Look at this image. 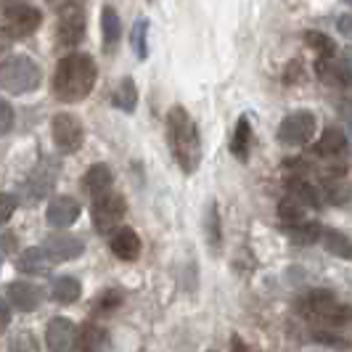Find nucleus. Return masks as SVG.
<instances>
[{
	"mask_svg": "<svg viewBox=\"0 0 352 352\" xmlns=\"http://www.w3.org/2000/svg\"><path fill=\"white\" fill-rule=\"evenodd\" d=\"M111 188V170L106 164H93L82 177V191L88 196H104Z\"/></svg>",
	"mask_w": 352,
	"mask_h": 352,
	"instance_id": "18",
	"label": "nucleus"
},
{
	"mask_svg": "<svg viewBox=\"0 0 352 352\" xmlns=\"http://www.w3.org/2000/svg\"><path fill=\"white\" fill-rule=\"evenodd\" d=\"M45 254L51 257L53 263H67V260H77L82 252H85V241L77 239V236H67V233H58V236H51L45 239Z\"/></svg>",
	"mask_w": 352,
	"mask_h": 352,
	"instance_id": "12",
	"label": "nucleus"
},
{
	"mask_svg": "<svg viewBox=\"0 0 352 352\" xmlns=\"http://www.w3.org/2000/svg\"><path fill=\"white\" fill-rule=\"evenodd\" d=\"M249 141H252V124H249L247 117H241L239 124H236L233 141H230V154L239 162H247L249 159Z\"/></svg>",
	"mask_w": 352,
	"mask_h": 352,
	"instance_id": "25",
	"label": "nucleus"
},
{
	"mask_svg": "<svg viewBox=\"0 0 352 352\" xmlns=\"http://www.w3.org/2000/svg\"><path fill=\"white\" fill-rule=\"evenodd\" d=\"M14 210H16V199L8 194H0V226L8 223V217L14 214Z\"/></svg>",
	"mask_w": 352,
	"mask_h": 352,
	"instance_id": "36",
	"label": "nucleus"
},
{
	"mask_svg": "<svg viewBox=\"0 0 352 352\" xmlns=\"http://www.w3.org/2000/svg\"><path fill=\"white\" fill-rule=\"evenodd\" d=\"M342 61H344V64H347V69L352 72V48H344V51H342Z\"/></svg>",
	"mask_w": 352,
	"mask_h": 352,
	"instance_id": "42",
	"label": "nucleus"
},
{
	"mask_svg": "<svg viewBox=\"0 0 352 352\" xmlns=\"http://www.w3.org/2000/svg\"><path fill=\"white\" fill-rule=\"evenodd\" d=\"M347 135H344V130L342 127H326L323 130V135H320V141L316 143V148H313V154L318 157H342L344 151H347Z\"/></svg>",
	"mask_w": 352,
	"mask_h": 352,
	"instance_id": "17",
	"label": "nucleus"
},
{
	"mask_svg": "<svg viewBox=\"0 0 352 352\" xmlns=\"http://www.w3.org/2000/svg\"><path fill=\"white\" fill-rule=\"evenodd\" d=\"M8 320H11V313H8V307H6V302L0 300V331H6V326H8Z\"/></svg>",
	"mask_w": 352,
	"mask_h": 352,
	"instance_id": "40",
	"label": "nucleus"
},
{
	"mask_svg": "<svg viewBox=\"0 0 352 352\" xmlns=\"http://www.w3.org/2000/svg\"><path fill=\"white\" fill-rule=\"evenodd\" d=\"M80 294H82V286H80L77 278H72V276H61V278H56L51 286V297L56 302H61V305L77 302Z\"/></svg>",
	"mask_w": 352,
	"mask_h": 352,
	"instance_id": "23",
	"label": "nucleus"
},
{
	"mask_svg": "<svg viewBox=\"0 0 352 352\" xmlns=\"http://www.w3.org/2000/svg\"><path fill=\"white\" fill-rule=\"evenodd\" d=\"M11 127H14V109L8 101L0 98V135H6Z\"/></svg>",
	"mask_w": 352,
	"mask_h": 352,
	"instance_id": "35",
	"label": "nucleus"
},
{
	"mask_svg": "<svg viewBox=\"0 0 352 352\" xmlns=\"http://www.w3.org/2000/svg\"><path fill=\"white\" fill-rule=\"evenodd\" d=\"M51 265H53V260L45 254L43 247L27 249V252H21V257L16 260L19 270H21V273H30V276H43V273H48Z\"/></svg>",
	"mask_w": 352,
	"mask_h": 352,
	"instance_id": "19",
	"label": "nucleus"
},
{
	"mask_svg": "<svg viewBox=\"0 0 352 352\" xmlns=\"http://www.w3.org/2000/svg\"><path fill=\"white\" fill-rule=\"evenodd\" d=\"M98 77V67L88 53H69L58 61L53 72V93L58 101L74 104L88 96Z\"/></svg>",
	"mask_w": 352,
	"mask_h": 352,
	"instance_id": "1",
	"label": "nucleus"
},
{
	"mask_svg": "<svg viewBox=\"0 0 352 352\" xmlns=\"http://www.w3.org/2000/svg\"><path fill=\"white\" fill-rule=\"evenodd\" d=\"M51 135L53 143L61 154H74L80 151V146L85 141V130H82V122L80 117H74L69 111H61L51 120Z\"/></svg>",
	"mask_w": 352,
	"mask_h": 352,
	"instance_id": "4",
	"label": "nucleus"
},
{
	"mask_svg": "<svg viewBox=\"0 0 352 352\" xmlns=\"http://www.w3.org/2000/svg\"><path fill=\"white\" fill-rule=\"evenodd\" d=\"M286 188H289V199H294L297 204H302L305 210L307 207H318L320 204V196L318 191L305 180V177H292L289 183H286Z\"/></svg>",
	"mask_w": 352,
	"mask_h": 352,
	"instance_id": "21",
	"label": "nucleus"
},
{
	"mask_svg": "<svg viewBox=\"0 0 352 352\" xmlns=\"http://www.w3.org/2000/svg\"><path fill=\"white\" fill-rule=\"evenodd\" d=\"M80 212H82V207H80L77 199H72V196H56V199H51V204L45 210V220H48L51 228H69L72 223H77Z\"/></svg>",
	"mask_w": 352,
	"mask_h": 352,
	"instance_id": "11",
	"label": "nucleus"
},
{
	"mask_svg": "<svg viewBox=\"0 0 352 352\" xmlns=\"http://www.w3.org/2000/svg\"><path fill=\"white\" fill-rule=\"evenodd\" d=\"M111 101H114L117 109H122V111H127V114H133V111H135V104H138V88H135L133 77H124L122 82L117 85Z\"/></svg>",
	"mask_w": 352,
	"mask_h": 352,
	"instance_id": "26",
	"label": "nucleus"
},
{
	"mask_svg": "<svg viewBox=\"0 0 352 352\" xmlns=\"http://www.w3.org/2000/svg\"><path fill=\"white\" fill-rule=\"evenodd\" d=\"M106 347V331L96 323H85L77 334V350L80 352H101Z\"/></svg>",
	"mask_w": 352,
	"mask_h": 352,
	"instance_id": "22",
	"label": "nucleus"
},
{
	"mask_svg": "<svg viewBox=\"0 0 352 352\" xmlns=\"http://www.w3.org/2000/svg\"><path fill=\"white\" fill-rule=\"evenodd\" d=\"M43 80V72L30 56H11L8 61L0 64V88L21 96L35 90Z\"/></svg>",
	"mask_w": 352,
	"mask_h": 352,
	"instance_id": "3",
	"label": "nucleus"
},
{
	"mask_svg": "<svg viewBox=\"0 0 352 352\" xmlns=\"http://www.w3.org/2000/svg\"><path fill=\"white\" fill-rule=\"evenodd\" d=\"M233 352H252V350H249V347L241 342V339H239V336H236V339H233Z\"/></svg>",
	"mask_w": 352,
	"mask_h": 352,
	"instance_id": "41",
	"label": "nucleus"
},
{
	"mask_svg": "<svg viewBox=\"0 0 352 352\" xmlns=\"http://www.w3.org/2000/svg\"><path fill=\"white\" fill-rule=\"evenodd\" d=\"M45 344L51 352H74L77 350V329L67 318H53L45 326Z\"/></svg>",
	"mask_w": 352,
	"mask_h": 352,
	"instance_id": "10",
	"label": "nucleus"
},
{
	"mask_svg": "<svg viewBox=\"0 0 352 352\" xmlns=\"http://www.w3.org/2000/svg\"><path fill=\"white\" fill-rule=\"evenodd\" d=\"M167 138H170V148L177 167L186 175L196 173L201 164V138H199L196 122L183 106H173L167 111Z\"/></svg>",
	"mask_w": 352,
	"mask_h": 352,
	"instance_id": "2",
	"label": "nucleus"
},
{
	"mask_svg": "<svg viewBox=\"0 0 352 352\" xmlns=\"http://www.w3.org/2000/svg\"><path fill=\"white\" fill-rule=\"evenodd\" d=\"M120 305H122V294L120 292H106V294H101V300H96V310L98 313H111Z\"/></svg>",
	"mask_w": 352,
	"mask_h": 352,
	"instance_id": "34",
	"label": "nucleus"
},
{
	"mask_svg": "<svg viewBox=\"0 0 352 352\" xmlns=\"http://www.w3.org/2000/svg\"><path fill=\"white\" fill-rule=\"evenodd\" d=\"M109 247L114 252V257H120L124 263H130V260H135L138 254H141V239H138V233L133 228H120L114 236H111V241H109Z\"/></svg>",
	"mask_w": 352,
	"mask_h": 352,
	"instance_id": "16",
	"label": "nucleus"
},
{
	"mask_svg": "<svg viewBox=\"0 0 352 352\" xmlns=\"http://www.w3.org/2000/svg\"><path fill=\"white\" fill-rule=\"evenodd\" d=\"M316 72L318 77L323 80V85H329V88H352V72L347 69L344 61L318 58Z\"/></svg>",
	"mask_w": 352,
	"mask_h": 352,
	"instance_id": "14",
	"label": "nucleus"
},
{
	"mask_svg": "<svg viewBox=\"0 0 352 352\" xmlns=\"http://www.w3.org/2000/svg\"><path fill=\"white\" fill-rule=\"evenodd\" d=\"M8 300L21 313H32L43 302V289L30 281H14L8 283Z\"/></svg>",
	"mask_w": 352,
	"mask_h": 352,
	"instance_id": "13",
	"label": "nucleus"
},
{
	"mask_svg": "<svg viewBox=\"0 0 352 352\" xmlns=\"http://www.w3.org/2000/svg\"><path fill=\"white\" fill-rule=\"evenodd\" d=\"M61 19H58V45L74 48L85 37V8L82 6H61Z\"/></svg>",
	"mask_w": 352,
	"mask_h": 352,
	"instance_id": "8",
	"label": "nucleus"
},
{
	"mask_svg": "<svg viewBox=\"0 0 352 352\" xmlns=\"http://www.w3.org/2000/svg\"><path fill=\"white\" fill-rule=\"evenodd\" d=\"M101 32H104L106 48H114V45L120 43V35H122V21H120V14H117L111 6H104V14H101Z\"/></svg>",
	"mask_w": 352,
	"mask_h": 352,
	"instance_id": "24",
	"label": "nucleus"
},
{
	"mask_svg": "<svg viewBox=\"0 0 352 352\" xmlns=\"http://www.w3.org/2000/svg\"><path fill=\"white\" fill-rule=\"evenodd\" d=\"M320 239H323V247L329 254H334V257H342V260H352V239L347 233H342V230H334V228H326L320 233Z\"/></svg>",
	"mask_w": 352,
	"mask_h": 352,
	"instance_id": "20",
	"label": "nucleus"
},
{
	"mask_svg": "<svg viewBox=\"0 0 352 352\" xmlns=\"http://www.w3.org/2000/svg\"><path fill=\"white\" fill-rule=\"evenodd\" d=\"M204 230H207V239H210L212 252H220V244H223V233H220V212H217V204L210 201V207L204 212Z\"/></svg>",
	"mask_w": 352,
	"mask_h": 352,
	"instance_id": "28",
	"label": "nucleus"
},
{
	"mask_svg": "<svg viewBox=\"0 0 352 352\" xmlns=\"http://www.w3.org/2000/svg\"><path fill=\"white\" fill-rule=\"evenodd\" d=\"M283 233L289 236V241H294V244H316L318 239H320V233L323 228L318 226V223H297V226H286Z\"/></svg>",
	"mask_w": 352,
	"mask_h": 352,
	"instance_id": "27",
	"label": "nucleus"
},
{
	"mask_svg": "<svg viewBox=\"0 0 352 352\" xmlns=\"http://www.w3.org/2000/svg\"><path fill=\"white\" fill-rule=\"evenodd\" d=\"M11 352H40V344L32 331H19L11 339Z\"/></svg>",
	"mask_w": 352,
	"mask_h": 352,
	"instance_id": "33",
	"label": "nucleus"
},
{
	"mask_svg": "<svg viewBox=\"0 0 352 352\" xmlns=\"http://www.w3.org/2000/svg\"><path fill=\"white\" fill-rule=\"evenodd\" d=\"M336 305V297L326 289H313V292H305L300 300H297V313L307 320H326V316L331 313V307Z\"/></svg>",
	"mask_w": 352,
	"mask_h": 352,
	"instance_id": "9",
	"label": "nucleus"
},
{
	"mask_svg": "<svg viewBox=\"0 0 352 352\" xmlns=\"http://www.w3.org/2000/svg\"><path fill=\"white\" fill-rule=\"evenodd\" d=\"M318 120L313 111H294L278 124V141L283 146H305L316 135Z\"/></svg>",
	"mask_w": 352,
	"mask_h": 352,
	"instance_id": "5",
	"label": "nucleus"
},
{
	"mask_svg": "<svg viewBox=\"0 0 352 352\" xmlns=\"http://www.w3.org/2000/svg\"><path fill=\"white\" fill-rule=\"evenodd\" d=\"M305 43H307L310 48H316L318 58H331V56H334V51H336L334 43L323 35V32H307V35H305Z\"/></svg>",
	"mask_w": 352,
	"mask_h": 352,
	"instance_id": "31",
	"label": "nucleus"
},
{
	"mask_svg": "<svg viewBox=\"0 0 352 352\" xmlns=\"http://www.w3.org/2000/svg\"><path fill=\"white\" fill-rule=\"evenodd\" d=\"M11 45H14V35L6 27H0V58L11 51Z\"/></svg>",
	"mask_w": 352,
	"mask_h": 352,
	"instance_id": "38",
	"label": "nucleus"
},
{
	"mask_svg": "<svg viewBox=\"0 0 352 352\" xmlns=\"http://www.w3.org/2000/svg\"><path fill=\"white\" fill-rule=\"evenodd\" d=\"M0 249L3 252H14L16 249V236H0Z\"/></svg>",
	"mask_w": 352,
	"mask_h": 352,
	"instance_id": "39",
	"label": "nucleus"
},
{
	"mask_svg": "<svg viewBox=\"0 0 352 352\" xmlns=\"http://www.w3.org/2000/svg\"><path fill=\"white\" fill-rule=\"evenodd\" d=\"M326 326H350L352 323V307L350 305H342V302H336L334 307H331V313L326 316V320H323Z\"/></svg>",
	"mask_w": 352,
	"mask_h": 352,
	"instance_id": "32",
	"label": "nucleus"
},
{
	"mask_svg": "<svg viewBox=\"0 0 352 352\" xmlns=\"http://www.w3.org/2000/svg\"><path fill=\"white\" fill-rule=\"evenodd\" d=\"M3 14H6V30L14 35V40L32 35L43 21V14L30 3H8L3 8Z\"/></svg>",
	"mask_w": 352,
	"mask_h": 352,
	"instance_id": "7",
	"label": "nucleus"
},
{
	"mask_svg": "<svg viewBox=\"0 0 352 352\" xmlns=\"http://www.w3.org/2000/svg\"><path fill=\"white\" fill-rule=\"evenodd\" d=\"M127 201L120 194H104L93 201V226L98 233H111L122 223Z\"/></svg>",
	"mask_w": 352,
	"mask_h": 352,
	"instance_id": "6",
	"label": "nucleus"
},
{
	"mask_svg": "<svg viewBox=\"0 0 352 352\" xmlns=\"http://www.w3.org/2000/svg\"><path fill=\"white\" fill-rule=\"evenodd\" d=\"M278 214L286 226H297V223H305V207L297 204L294 199H283L278 204Z\"/></svg>",
	"mask_w": 352,
	"mask_h": 352,
	"instance_id": "30",
	"label": "nucleus"
},
{
	"mask_svg": "<svg viewBox=\"0 0 352 352\" xmlns=\"http://www.w3.org/2000/svg\"><path fill=\"white\" fill-rule=\"evenodd\" d=\"M336 30L347 40H352V14H342V16L336 19Z\"/></svg>",
	"mask_w": 352,
	"mask_h": 352,
	"instance_id": "37",
	"label": "nucleus"
},
{
	"mask_svg": "<svg viewBox=\"0 0 352 352\" xmlns=\"http://www.w3.org/2000/svg\"><path fill=\"white\" fill-rule=\"evenodd\" d=\"M56 177H58V164H53V162H43L40 167H35V173H32V177H30V183L24 186L27 199H35V201L37 199H43V196L53 188Z\"/></svg>",
	"mask_w": 352,
	"mask_h": 352,
	"instance_id": "15",
	"label": "nucleus"
},
{
	"mask_svg": "<svg viewBox=\"0 0 352 352\" xmlns=\"http://www.w3.org/2000/svg\"><path fill=\"white\" fill-rule=\"evenodd\" d=\"M148 19H138L135 24H133V30H130V45H133V51L138 58H148Z\"/></svg>",
	"mask_w": 352,
	"mask_h": 352,
	"instance_id": "29",
	"label": "nucleus"
}]
</instances>
